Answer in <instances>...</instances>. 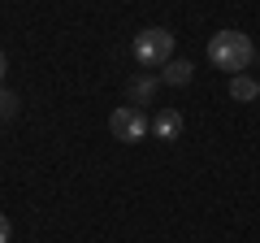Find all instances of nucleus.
Returning <instances> with one entry per match:
<instances>
[{
  "label": "nucleus",
  "instance_id": "obj_6",
  "mask_svg": "<svg viewBox=\"0 0 260 243\" xmlns=\"http://www.w3.org/2000/svg\"><path fill=\"white\" fill-rule=\"evenodd\" d=\"M230 96H234V100H243V104H251V100H260V83L251 74H234L230 78Z\"/></svg>",
  "mask_w": 260,
  "mask_h": 243
},
{
  "label": "nucleus",
  "instance_id": "obj_4",
  "mask_svg": "<svg viewBox=\"0 0 260 243\" xmlns=\"http://www.w3.org/2000/svg\"><path fill=\"white\" fill-rule=\"evenodd\" d=\"M152 135L165 139V143L182 139V113H178V109H160L156 117H152Z\"/></svg>",
  "mask_w": 260,
  "mask_h": 243
},
{
  "label": "nucleus",
  "instance_id": "obj_5",
  "mask_svg": "<svg viewBox=\"0 0 260 243\" xmlns=\"http://www.w3.org/2000/svg\"><path fill=\"white\" fill-rule=\"evenodd\" d=\"M191 78H195V66H191V61H178V56L160 70V83H169V87H186Z\"/></svg>",
  "mask_w": 260,
  "mask_h": 243
},
{
  "label": "nucleus",
  "instance_id": "obj_11",
  "mask_svg": "<svg viewBox=\"0 0 260 243\" xmlns=\"http://www.w3.org/2000/svg\"><path fill=\"white\" fill-rule=\"evenodd\" d=\"M256 61H260V52H256Z\"/></svg>",
  "mask_w": 260,
  "mask_h": 243
},
{
  "label": "nucleus",
  "instance_id": "obj_8",
  "mask_svg": "<svg viewBox=\"0 0 260 243\" xmlns=\"http://www.w3.org/2000/svg\"><path fill=\"white\" fill-rule=\"evenodd\" d=\"M13 113H18V96H13V92H9V87H0V117L9 122V117H13Z\"/></svg>",
  "mask_w": 260,
  "mask_h": 243
},
{
  "label": "nucleus",
  "instance_id": "obj_9",
  "mask_svg": "<svg viewBox=\"0 0 260 243\" xmlns=\"http://www.w3.org/2000/svg\"><path fill=\"white\" fill-rule=\"evenodd\" d=\"M9 234H13V226H9V217L0 213V243H9Z\"/></svg>",
  "mask_w": 260,
  "mask_h": 243
},
{
  "label": "nucleus",
  "instance_id": "obj_10",
  "mask_svg": "<svg viewBox=\"0 0 260 243\" xmlns=\"http://www.w3.org/2000/svg\"><path fill=\"white\" fill-rule=\"evenodd\" d=\"M5 74H9V56L0 52V83H5Z\"/></svg>",
  "mask_w": 260,
  "mask_h": 243
},
{
  "label": "nucleus",
  "instance_id": "obj_7",
  "mask_svg": "<svg viewBox=\"0 0 260 243\" xmlns=\"http://www.w3.org/2000/svg\"><path fill=\"white\" fill-rule=\"evenodd\" d=\"M160 87V74H139L135 83H130V104H143V100H152V92Z\"/></svg>",
  "mask_w": 260,
  "mask_h": 243
},
{
  "label": "nucleus",
  "instance_id": "obj_3",
  "mask_svg": "<svg viewBox=\"0 0 260 243\" xmlns=\"http://www.w3.org/2000/svg\"><path fill=\"white\" fill-rule=\"evenodd\" d=\"M109 131H113V139H121V143H139V139H148L152 122H148V113H143L139 104H121V109H113Z\"/></svg>",
  "mask_w": 260,
  "mask_h": 243
},
{
  "label": "nucleus",
  "instance_id": "obj_1",
  "mask_svg": "<svg viewBox=\"0 0 260 243\" xmlns=\"http://www.w3.org/2000/svg\"><path fill=\"white\" fill-rule=\"evenodd\" d=\"M208 61H213L217 70H225V74H243V70L251 66V39L243 35V31H217L213 39H208Z\"/></svg>",
  "mask_w": 260,
  "mask_h": 243
},
{
  "label": "nucleus",
  "instance_id": "obj_2",
  "mask_svg": "<svg viewBox=\"0 0 260 243\" xmlns=\"http://www.w3.org/2000/svg\"><path fill=\"white\" fill-rule=\"evenodd\" d=\"M130 52H135V61H139L143 70L169 66V61H174V31H165V26H143L139 35H135V44H130Z\"/></svg>",
  "mask_w": 260,
  "mask_h": 243
}]
</instances>
